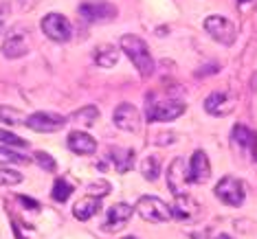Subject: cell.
<instances>
[{
  "instance_id": "obj_1",
  "label": "cell",
  "mask_w": 257,
  "mask_h": 239,
  "mask_svg": "<svg viewBox=\"0 0 257 239\" xmlns=\"http://www.w3.org/2000/svg\"><path fill=\"white\" fill-rule=\"evenodd\" d=\"M121 49L123 53L130 57V62L134 64L139 73L143 77H150L154 73V60H152V53L148 49V42L139 36H123L121 38Z\"/></svg>"
},
{
  "instance_id": "obj_2",
  "label": "cell",
  "mask_w": 257,
  "mask_h": 239,
  "mask_svg": "<svg viewBox=\"0 0 257 239\" xmlns=\"http://www.w3.org/2000/svg\"><path fill=\"white\" fill-rule=\"evenodd\" d=\"M134 211L141 215L143 219L154 221V224H163V221H167L169 217H172V208H169L167 204L163 202L161 197H156V195H143V197H139L137 208H134Z\"/></svg>"
},
{
  "instance_id": "obj_3",
  "label": "cell",
  "mask_w": 257,
  "mask_h": 239,
  "mask_svg": "<svg viewBox=\"0 0 257 239\" xmlns=\"http://www.w3.org/2000/svg\"><path fill=\"white\" fill-rule=\"evenodd\" d=\"M77 11L81 18L86 22H92V25H101V22H110L116 18V7L106 0H86L79 5Z\"/></svg>"
},
{
  "instance_id": "obj_4",
  "label": "cell",
  "mask_w": 257,
  "mask_h": 239,
  "mask_svg": "<svg viewBox=\"0 0 257 239\" xmlns=\"http://www.w3.org/2000/svg\"><path fill=\"white\" fill-rule=\"evenodd\" d=\"M213 193L218 195V200L224 202L226 206H242V204H244V197H246V193H244L242 180L235 178V176H224L218 184H215V191H213Z\"/></svg>"
},
{
  "instance_id": "obj_5",
  "label": "cell",
  "mask_w": 257,
  "mask_h": 239,
  "mask_svg": "<svg viewBox=\"0 0 257 239\" xmlns=\"http://www.w3.org/2000/svg\"><path fill=\"white\" fill-rule=\"evenodd\" d=\"M29 49H31V38L25 27H14L3 42V55L9 60H18V57L27 55Z\"/></svg>"
},
{
  "instance_id": "obj_6",
  "label": "cell",
  "mask_w": 257,
  "mask_h": 239,
  "mask_svg": "<svg viewBox=\"0 0 257 239\" xmlns=\"http://www.w3.org/2000/svg\"><path fill=\"white\" fill-rule=\"evenodd\" d=\"M204 31H207L213 40H218L220 44L231 46L233 42H235L237 29L226 16H209V18L204 20Z\"/></svg>"
},
{
  "instance_id": "obj_7",
  "label": "cell",
  "mask_w": 257,
  "mask_h": 239,
  "mask_svg": "<svg viewBox=\"0 0 257 239\" xmlns=\"http://www.w3.org/2000/svg\"><path fill=\"white\" fill-rule=\"evenodd\" d=\"M40 27H42L44 36L53 40V42H68L73 33L71 22H68V18H64L62 14H46L42 22H40Z\"/></svg>"
},
{
  "instance_id": "obj_8",
  "label": "cell",
  "mask_w": 257,
  "mask_h": 239,
  "mask_svg": "<svg viewBox=\"0 0 257 239\" xmlns=\"http://www.w3.org/2000/svg\"><path fill=\"white\" fill-rule=\"evenodd\" d=\"M25 125L29 130L40 132V134H53V132H60L62 127L66 125V119L60 114H53V112H33L27 116Z\"/></svg>"
},
{
  "instance_id": "obj_9",
  "label": "cell",
  "mask_w": 257,
  "mask_h": 239,
  "mask_svg": "<svg viewBox=\"0 0 257 239\" xmlns=\"http://www.w3.org/2000/svg\"><path fill=\"white\" fill-rule=\"evenodd\" d=\"M187 182H189V173H187L185 160L178 156L167 167V186L178 197V195H187Z\"/></svg>"
},
{
  "instance_id": "obj_10",
  "label": "cell",
  "mask_w": 257,
  "mask_h": 239,
  "mask_svg": "<svg viewBox=\"0 0 257 239\" xmlns=\"http://www.w3.org/2000/svg\"><path fill=\"white\" fill-rule=\"evenodd\" d=\"M183 112H185V103L183 101L165 99V101H156V103H152L150 106L148 121H174V119H178Z\"/></svg>"
},
{
  "instance_id": "obj_11",
  "label": "cell",
  "mask_w": 257,
  "mask_h": 239,
  "mask_svg": "<svg viewBox=\"0 0 257 239\" xmlns=\"http://www.w3.org/2000/svg\"><path fill=\"white\" fill-rule=\"evenodd\" d=\"M132 213H134V208L130 206V204H125V202L114 204V206H110V208H108L106 221H103L101 228L106 230V232H116V230L125 228V224L130 221Z\"/></svg>"
},
{
  "instance_id": "obj_12",
  "label": "cell",
  "mask_w": 257,
  "mask_h": 239,
  "mask_svg": "<svg viewBox=\"0 0 257 239\" xmlns=\"http://www.w3.org/2000/svg\"><path fill=\"white\" fill-rule=\"evenodd\" d=\"M112 121H114V125L123 132H139V127H141V116H139V110L134 108L132 103H121V106H116Z\"/></svg>"
},
{
  "instance_id": "obj_13",
  "label": "cell",
  "mask_w": 257,
  "mask_h": 239,
  "mask_svg": "<svg viewBox=\"0 0 257 239\" xmlns=\"http://www.w3.org/2000/svg\"><path fill=\"white\" fill-rule=\"evenodd\" d=\"M233 108H235V99H233L231 92L215 90L204 99V110L211 116H226L233 112Z\"/></svg>"
},
{
  "instance_id": "obj_14",
  "label": "cell",
  "mask_w": 257,
  "mask_h": 239,
  "mask_svg": "<svg viewBox=\"0 0 257 239\" xmlns=\"http://www.w3.org/2000/svg\"><path fill=\"white\" fill-rule=\"evenodd\" d=\"M189 182L194 184H204L209 178H211V162H209L207 154L202 149L194 151L191 156V162H189Z\"/></svg>"
},
{
  "instance_id": "obj_15",
  "label": "cell",
  "mask_w": 257,
  "mask_h": 239,
  "mask_svg": "<svg viewBox=\"0 0 257 239\" xmlns=\"http://www.w3.org/2000/svg\"><path fill=\"white\" fill-rule=\"evenodd\" d=\"M66 145L73 154H79V156H90V154H95V149H97V141L90 134H86L81 130H75L68 134Z\"/></svg>"
},
{
  "instance_id": "obj_16",
  "label": "cell",
  "mask_w": 257,
  "mask_h": 239,
  "mask_svg": "<svg viewBox=\"0 0 257 239\" xmlns=\"http://www.w3.org/2000/svg\"><path fill=\"white\" fill-rule=\"evenodd\" d=\"M200 213V206H198L196 200H191L189 195H178L176 204L172 206V217H176L180 221H191L198 217Z\"/></svg>"
},
{
  "instance_id": "obj_17",
  "label": "cell",
  "mask_w": 257,
  "mask_h": 239,
  "mask_svg": "<svg viewBox=\"0 0 257 239\" xmlns=\"http://www.w3.org/2000/svg\"><path fill=\"white\" fill-rule=\"evenodd\" d=\"M108 158L110 162L116 167V171L119 173H125L130 171V169L134 167V151L132 149H121V147H112L108 151Z\"/></svg>"
},
{
  "instance_id": "obj_18",
  "label": "cell",
  "mask_w": 257,
  "mask_h": 239,
  "mask_svg": "<svg viewBox=\"0 0 257 239\" xmlns=\"http://www.w3.org/2000/svg\"><path fill=\"white\" fill-rule=\"evenodd\" d=\"M119 62V51L112 44H99L95 49V64L101 68H112Z\"/></svg>"
},
{
  "instance_id": "obj_19",
  "label": "cell",
  "mask_w": 257,
  "mask_h": 239,
  "mask_svg": "<svg viewBox=\"0 0 257 239\" xmlns=\"http://www.w3.org/2000/svg\"><path fill=\"white\" fill-rule=\"evenodd\" d=\"M99 208H101V206H99V197L88 195V197L79 200V202L73 206V215H75V217H77L79 221H86V219H90L92 215H97Z\"/></svg>"
},
{
  "instance_id": "obj_20",
  "label": "cell",
  "mask_w": 257,
  "mask_h": 239,
  "mask_svg": "<svg viewBox=\"0 0 257 239\" xmlns=\"http://www.w3.org/2000/svg\"><path fill=\"white\" fill-rule=\"evenodd\" d=\"M231 138H233V143L239 145V147H244V149H253L257 145V134L253 130H248L246 125H242V123L233 127Z\"/></svg>"
},
{
  "instance_id": "obj_21",
  "label": "cell",
  "mask_w": 257,
  "mask_h": 239,
  "mask_svg": "<svg viewBox=\"0 0 257 239\" xmlns=\"http://www.w3.org/2000/svg\"><path fill=\"white\" fill-rule=\"evenodd\" d=\"M97 119H99V110L95 106H84L71 116V121H75L77 125H84V127H92Z\"/></svg>"
},
{
  "instance_id": "obj_22",
  "label": "cell",
  "mask_w": 257,
  "mask_h": 239,
  "mask_svg": "<svg viewBox=\"0 0 257 239\" xmlns=\"http://www.w3.org/2000/svg\"><path fill=\"white\" fill-rule=\"evenodd\" d=\"M0 121L7 125H25L27 116L22 110L14 108V106H0Z\"/></svg>"
},
{
  "instance_id": "obj_23",
  "label": "cell",
  "mask_w": 257,
  "mask_h": 239,
  "mask_svg": "<svg viewBox=\"0 0 257 239\" xmlns=\"http://www.w3.org/2000/svg\"><path fill=\"white\" fill-rule=\"evenodd\" d=\"M141 173L150 180V182L159 180V176H161V160H159V156H145L143 162H141Z\"/></svg>"
},
{
  "instance_id": "obj_24",
  "label": "cell",
  "mask_w": 257,
  "mask_h": 239,
  "mask_svg": "<svg viewBox=\"0 0 257 239\" xmlns=\"http://www.w3.org/2000/svg\"><path fill=\"white\" fill-rule=\"evenodd\" d=\"M29 160L25 154L14 151L11 147H0V165H29Z\"/></svg>"
},
{
  "instance_id": "obj_25",
  "label": "cell",
  "mask_w": 257,
  "mask_h": 239,
  "mask_svg": "<svg viewBox=\"0 0 257 239\" xmlns=\"http://www.w3.org/2000/svg\"><path fill=\"white\" fill-rule=\"evenodd\" d=\"M71 193H73V184L68 182L66 178L60 176L55 180V184H53V200L62 204V202H66L68 197H71Z\"/></svg>"
},
{
  "instance_id": "obj_26",
  "label": "cell",
  "mask_w": 257,
  "mask_h": 239,
  "mask_svg": "<svg viewBox=\"0 0 257 239\" xmlns=\"http://www.w3.org/2000/svg\"><path fill=\"white\" fill-rule=\"evenodd\" d=\"M110 182L108 180H95V182H90L88 186H86V193L92 195V197H103V195H108L110 193Z\"/></svg>"
},
{
  "instance_id": "obj_27",
  "label": "cell",
  "mask_w": 257,
  "mask_h": 239,
  "mask_svg": "<svg viewBox=\"0 0 257 239\" xmlns=\"http://www.w3.org/2000/svg\"><path fill=\"white\" fill-rule=\"evenodd\" d=\"M22 182V176L14 169H0V186H14V184H20Z\"/></svg>"
},
{
  "instance_id": "obj_28",
  "label": "cell",
  "mask_w": 257,
  "mask_h": 239,
  "mask_svg": "<svg viewBox=\"0 0 257 239\" xmlns=\"http://www.w3.org/2000/svg\"><path fill=\"white\" fill-rule=\"evenodd\" d=\"M0 143L7 145V147H29V141L16 136V134H11V132H5V130H0Z\"/></svg>"
},
{
  "instance_id": "obj_29",
  "label": "cell",
  "mask_w": 257,
  "mask_h": 239,
  "mask_svg": "<svg viewBox=\"0 0 257 239\" xmlns=\"http://www.w3.org/2000/svg\"><path fill=\"white\" fill-rule=\"evenodd\" d=\"M36 160H38L40 167L46 169V171H55V160L51 154H46V151H36Z\"/></svg>"
},
{
  "instance_id": "obj_30",
  "label": "cell",
  "mask_w": 257,
  "mask_h": 239,
  "mask_svg": "<svg viewBox=\"0 0 257 239\" xmlns=\"http://www.w3.org/2000/svg\"><path fill=\"white\" fill-rule=\"evenodd\" d=\"M3 31H5V20L0 18V33H3Z\"/></svg>"
},
{
  "instance_id": "obj_31",
  "label": "cell",
  "mask_w": 257,
  "mask_h": 239,
  "mask_svg": "<svg viewBox=\"0 0 257 239\" xmlns=\"http://www.w3.org/2000/svg\"><path fill=\"white\" fill-rule=\"evenodd\" d=\"M215 239H231V237H229V235H224V232H222V235H218Z\"/></svg>"
},
{
  "instance_id": "obj_32",
  "label": "cell",
  "mask_w": 257,
  "mask_h": 239,
  "mask_svg": "<svg viewBox=\"0 0 257 239\" xmlns=\"http://www.w3.org/2000/svg\"><path fill=\"white\" fill-rule=\"evenodd\" d=\"M125 239H137V237H125Z\"/></svg>"
},
{
  "instance_id": "obj_33",
  "label": "cell",
  "mask_w": 257,
  "mask_h": 239,
  "mask_svg": "<svg viewBox=\"0 0 257 239\" xmlns=\"http://www.w3.org/2000/svg\"><path fill=\"white\" fill-rule=\"evenodd\" d=\"M242 3H246V0H242Z\"/></svg>"
}]
</instances>
